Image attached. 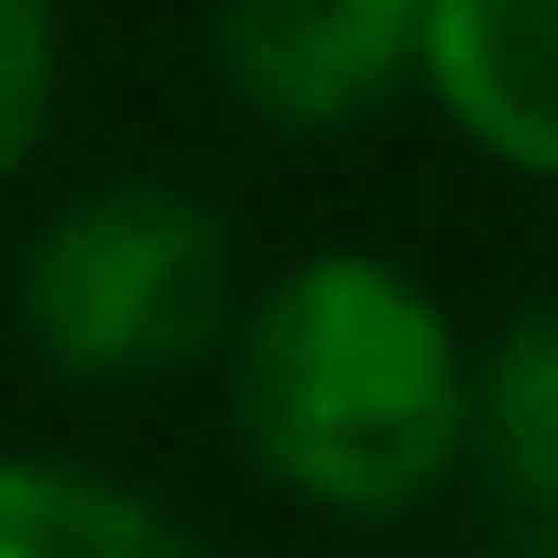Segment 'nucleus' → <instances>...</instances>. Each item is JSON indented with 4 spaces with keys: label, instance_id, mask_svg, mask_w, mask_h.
Masks as SVG:
<instances>
[{
    "label": "nucleus",
    "instance_id": "obj_1",
    "mask_svg": "<svg viewBox=\"0 0 558 558\" xmlns=\"http://www.w3.org/2000/svg\"><path fill=\"white\" fill-rule=\"evenodd\" d=\"M230 427L296 504L405 514L471 449V362L449 307L384 252H307L241 318Z\"/></svg>",
    "mask_w": 558,
    "mask_h": 558
},
{
    "label": "nucleus",
    "instance_id": "obj_2",
    "mask_svg": "<svg viewBox=\"0 0 558 558\" xmlns=\"http://www.w3.org/2000/svg\"><path fill=\"white\" fill-rule=\"evenodd\" d=\"M230 329V230L186 186H88L23 252V340L66 384H143Z\"/></svg>",
    "mask_w": 558,
    "mask_h": 558
},
{
    "label": "nucleus",
    "instance_id": "obj_3",
    "mask_svg": "<svg viewBox=\"0 0 558 558\" xmlns=\"http://www.w3.org/2000/svg\"><path fill=\"white\" fill-rule=\"evenodd\" d=\"M416 66V0H219V77L286 132L362 121Z\"/></svg>",
    "mask_w": 558,
    "mask_h": 558
},
{
    "label": "nucleus",
    "instance_id": "obj_4",
    "mask_svg": "<svg viewBox=\"0 0 558 558\" xmlns=\"http://www.w3.org/2000/svg\"><path fill=\"white\" fill-rule=\"evenodd\" d=\"M416 77L493 165L558 186V0H416Z\"/></svg>",
    "mask_w": 558,
    "mask_h": 558
},
{
    "label": "nucleus",
    "instance_id": "obj_5",
    "mask_svg": "<svg viewBox=\"0 0 558 558\" xmlns=\"http://www.w3.org/2000/svg\"><path fill=\"white\" fill-rule=\"evenodd\" d=\"M0 558H208V547L99 471L0 460Z\"/></svg>",
    "mask_w": 558,
    "mask_h": 558
},
{
    "label": "nucleus",
    "instance_id": "obj_6",
    "mask_svg": "<svg viewBox=\"0 0 558 558\" xmlns=\"http://www.w3.org/2000/svg\"><path fill=\"white\" fill-rule=\"evenodd\" d=\"M471 438L525 504H558V296L525 307L471 373Z\"/></svg>",
    "mask_w": 558,
    "mask_h": 558
},
{
    "label": "nucleus",
    "instance_id": "obj_7",
    "mask_svg": "<svg viewBox=\"0 0 558 558\" xmlns=\"http://www.w3.org/2000/svg\"><path fill=\"white\" fill-rule=\"evenodd\" d=\"M56 0H0V175H23V154L56 121Z\"/></svg>",
    "mask_w": 558,
    "mask_h": 558
}]
</instances>
